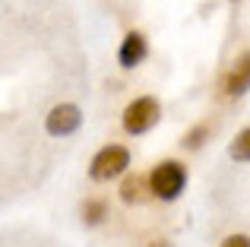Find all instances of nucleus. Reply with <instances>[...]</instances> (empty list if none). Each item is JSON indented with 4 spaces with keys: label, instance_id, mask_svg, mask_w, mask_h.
<instances>
[{
    "label": "nucleus",
    "instance_id": "f257e3e1",
    "mask_svg": "<svg viewBox=\"0 0 250 247\" xmlns=\"http://www.w3.org/2000/svg\"><path fill=\"white\" fill-rule=\"evenodd\" d=\"M149 181H152V193L159 200H177L187 184V168L174 159H165L149 171Z\"/></svg>",
    "mask_w": 250,
    "mask_h": 247
},
{
    "label": "nucleus",
    "instance_id": "f03ea898",
    "mask_svg": "<svg viewBox=\"0 0 250 247\" xmlns=\"http://www.w3.org/2000/svg\"><path fill=\"white\" fill-rule=\"evenodd\" d=\"M162 118V105L152 95H143V99H133L127 108H124V130L127 133H146L152 130Z\"/></svg>",
    "mask_w": 250,
    "mask_h": 247
},
{
    "label": "nucleus",
    "instance_id": "7ed1b4c3",
    "mask_svg": "<svg viewBox=\"0 0 250 247\" xmlns=\"http://www.w3.org/2000/svg\"><path fill=\"white\" fill-rule=\"evenodd\" d=\"M127 165H130V149L111 143V146H104L102 152L92 159L89 174H92V181H111V178L127 171Z\"/></svg>",
    "mask_w": 250,
    "mask_h": 247
},
{
    "label": "nucleus",
    "instance_id": "20e7f679",
    "mask_svg": "<svg viewBox=\"0 0 250 247\" xmlns=\"http://www.w3.org/2000/svg\"><path fill=\"white\" fill-rule=\"evenodd\" d=\"M83 124V111L76 105H70V102H61V105H54L48 111V118H44V130H48L51 136H70L76 133Z\"/></svg>",
    "mask_w": 250,
    "mask_h": 247
},
{
    "label": "nucleus",
    "instance_id": "39448f33",
    "mask_svg": "<svg viewBox=\"0 0 250 247\" xmlns=\"http://www.w3.org/2000/svg\"><path fill=\"white\" fill-rule=\"evenodd\" d=\"M250 89V51L238 54V61L228 67L225 80H222V95L234 99V95H244Z\"/></svg>",
    "mask_w": 250,
    "mask_h": 247
},
{
    "label": "nucleus",
    "instance_id": "423d86ee",
    "mask_svg": "<svg viewBox=\"0 0 250 247\" xmlns=\"http://www.w3.org/2000/svg\"><path fill=\"white\" fill-rule=\"evenodd\" d=\"M149 54V41L143 32H127L121 41V51H117V61H121V67H136V63H143Z\"/></svg>",
    "mask_w": 250,
    "mask_h": 247
},
{
    "label": "nucleus",
    "instance_id": "0eeeda50",
    "mask_svg": "<svg viewBox=\"0 0 250 247\" xmlns=\"http://www.w3.org/2000/svg\"><path fill=\"white\" fill-rule=\"evenodd\" d=\"M149 197H155L152 193V181H149V174H127V178L121 181V200L127 206H136V203H146Z\"/></svg>",
    "mask_w": 250,
    "mask_h": 247
},
{
    "label": "nucleus",
    "instance_id": "6e6552de",
    "mask_svg": "<svg viewBox=\"0 0 250 247\" xmlns=\"http://www.w3.org/2000/svg\"><path fill=\"white\" fill-rule=\"evenodd\" d=\"M80 212H83V222L85 225H98L104 216H108V203H104L102 197H92V200H85V203H83Z\"/></svg>",
    "mask_w": 250,
    "mask_h": 247
},
{
    "label": "nucleus",
    "instance_id": "1a4fd4ad",
    "mask_svg": "<svg viewBox=\"0 0 250 247\" xmlns=\"http://www.w3.org/2000/svg\"><path fill=\"white\" fill-rule=\"evenodd\" d=\"M228 155H231L234 162H250V127L241 130V133L231 140V146H228Z\"/></svg>",
    "mask_w": 250,
    "mask_h": 247
},
{
    "label": "nucleus",
    "instance_id": "9d476101",
    "mask_svg": "<svg viewBox=\"0 0 250 247\" xmlns=\"http://www.w3.org/2000/svg\"><path fill=\"white\" fill-rule=\"evenodd\" d=\"M206 136H209V124L203 121V124H196L193 130H187V133H184V149H200L203 143H206Z\"/></svg>",
    "mask_w": 250,
    "mask_h": 247
},
{
    "label": "nucleus",
    "instance_id": "9b49d317",
    "mask_svg": "<svg viewBox=\"0 0 250 247\" xmlns=\"http://www.w3.org/2000/svg\"><path fill=\"white\" fill-rule=\"evenodd\" d=\"M219 247H250V238L247 235H228Z\"/></svg>",
    "mask_w": 250,
    "mask_h": 247
},
{
    "label": "nucleus",
    "instance_id": "f8f14e48",
    "mask_svg": "<svg viewBox=\"0 0 250 247\" xmlns=\"http://www.w3.org/2000/svg\"><path fill=\"white\" fill-rule=\"evenodd\" d=\"M149 247H168V241H152Z\"/></svg>",
    "mask_w": 250,
    "mask_h": 247
}]
</instances>
